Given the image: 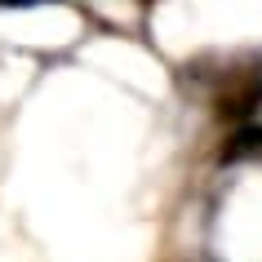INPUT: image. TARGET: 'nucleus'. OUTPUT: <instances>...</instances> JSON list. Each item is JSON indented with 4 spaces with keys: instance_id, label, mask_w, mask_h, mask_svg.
<instances>
[{
    "instance_id": "f257e3e1",
    "label": "nucleus",
    "mask_w": 262,
    "mask_h": 262,
    "mask_svg": "<svg viewBox=\"0 0 262 262\" xmlns=\"http://www.w3.org/2000/svg\"><path fill=\"white\" fill-rule=\"evenodd\" d=\"M258 107H262V67L258 62L245 71H231L213 94V116L222 124H249Z\"/></svg>"
},
{
    "instance_id": "f03ea898",
    "label": "nucleus",
    "mask_w": 262,
    "mask_h": 262,
    "mask_svg": "<svg viewBox=\"0 0 262 262\" xmlns=\"http://www.w3.org/2000/svg\"><path fill=\"white\" fill-rule=\"evenodd\" d=\"M253 156H262V124H235L231 138L218 147V165H240Z\"/></svg>"
},
{
    "instance_id": "7ed1b4c3",
    "label": "nucleus",
    "mask_w": 262,
    "mask_h": 262,
    "mask_svg": "<svg viewBox=\"0 0 262 262\" xmlns=\"http://www.w3.org/2000/svg\"><path fill=\"white\" fill-rule=\"evenodd\" d=\"M31 5H54V0H0V9H31Z\"/></svg>"
}]
</instances>
